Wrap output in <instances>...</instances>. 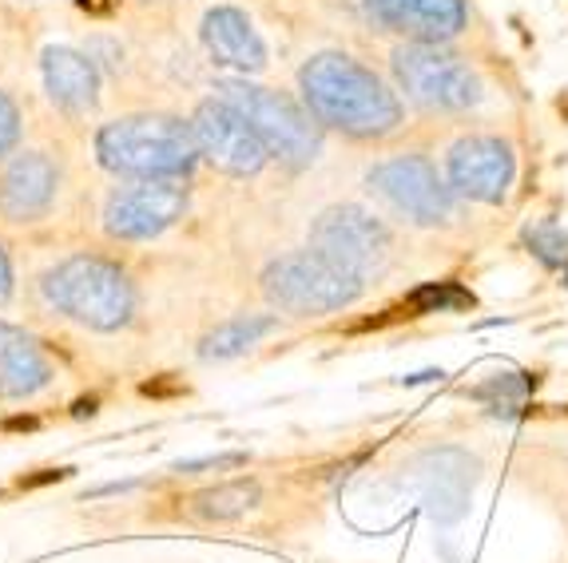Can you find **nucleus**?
Masks as SVG:
<instances>
[{
	"instance_id": "nucleus-11",
	"label": "nucleus",
	"mask_w": 568,
	"mask_h": 563,
	"mask_svg": "<svg viewBox=\"0 0 568 563\" xmlns=\"http://www.w3.org/2000/svg\"><path fill=\"white\" fill-rule=\"evenodd\" d=\"M191 135H195V147H200V160H207L223 175H258L263 163L271 160L263 147V140L255 135V127L227 104V100H207V104L195 108L191 115Z\"/></svg>"
},
{
	"instance_id": "nucleus-7",
	"label": "nucleus",
	"mask_w": 568,
	"mask_h": 563,
	"mask_svg": "<svg viewBox=\"0 0 568 563\" xmlns=\"http://www.w3.org/2000/svg\"><path fill=\"white\" fill-rule=\"evenodd\" d=\"M369 191L386 198L406 223L449 226L457 218V195L426 155H394L366 175Z\"/></svg>"
},
{
	"instance_id": "nucleus-22",
	"label": "nucleus",
	"mask_w": 568,
	"mask_h": 563,
	"mask_svg": "<svg viewBox=\"0 0 568 563\" xmlns=\"http://www.w3.org/2000/svg\"><path fill=\"white\" fill-rule=\"evenodd\" d=\"M246 457H239V452H231V457H207V460H183V464H175V472H200V469H235V464H243Z\"/></svg>"
},
{
	"instance_id": "nucleus-23",
	"label": "nucleus",
	"mask_w": 568,
	"mask_h": 563,
	"mask_svg": "<svg viewBox=\"0 0 568 563\" xmlns=\"http://www.w3.org/2000/svg\"><path fill=\"white\" fill-rule=\"evenodd\" d=\"M12 294V263H9V254L0 250V301H9Z\"/></svg>"
},
{
	"instance_id": "nucleus-20",
	"label": "nucleus",
	"mask_w": 568,
	"mask_h": 563,
	"mask_svg": "<svg viewBox=\"0 0 568 563\" xmlns=\"http://www.w3.org/2000/svg\"><path fill=\"white\" fill-rule=\"evenodd\" d=\"M17 143H20V112H17V104H12L9 95L0 92V160H4V155H12V151H17Z\"/></svg>"
},
{
	"instance_id": "nucleus-14",
	"label": "nucleus",
	"mask_w": 568,
	"mask_h": 563,
	"mask_svg": "<svg viewBox=\"0 0 568 563\" xmlns=\"http://www.w3.org/2000/svg\"><path fill=\"white\" fill-rule=\"evenodd\" d=\"M203 48L219 68H231V72H258L266 64V44L255 32L251 17L235 4H215V9L203 17Z\"/></svg>"
},
{
	"instance_id": "nucleus-17",
	"label": "nucleus",
	"mask_w": 568,
	"mask_h": 563,
	"mask_svg": "<svg viewBox=\"0 0 568 563\" xmlns=\"http://www.w3.org/2000/svg\"><path fill=\"white\" fill-rule=\"evenodd\" d=\"M278 318L275 314H243V318H231L223 326H215L207 338L200 341V357L203 361H227V357H239L246 349H255L266 334H275Z\"/></svg>"
},
{
	"instance_id": "nucleus-5",
	"label": "nucleus",
	"mask_w": 568,
	"mask_h": 563,
	"mask_svg": "<svg viewBox=\"0 0 568 563\" xmlns=\"http://www.w3.org/2000/svg\"><path fill=\"white\" fill-rule=\"evenodd\" d=\"M394 80L406 92L409 104L422 112L462 115L474 112L485 100V84L477 68L465 57H457L449 44H402L389 60Z\"/></svg>"
},
{
	"instance_id": "nucleus-10",
	"label": "nucleus",
	"mask_w": 568,
	"mask_h": 563,
	"mask_svg": "<svg viewBox=\"0 0 568 563\" xmlns=\"http://www.w3.org/2000/svg\"><path fill=\"white\" fill-rule=\"evenodd\" d=\"M446 183L457 198L501 207L517 183V151L501 135H465L446 155Z\"/></svg>"
},
{
	"instance_id": "nucleus-3",
	"label": "nucleus",
	"mask_w": 568,
	"mask_h": 563,
	"mask_svg": "<svg viewBox=\"0 0 568 563\" xmlns=\"http://www.w3.org/2000/svg\"><path fill=\"white\" fill-rule=\"evenodd\" d=\"M44 298L64 318L80 321L88 329H100V334L123 329L135 314L132 278L115 263L95 258V254H77L68 263L52 266L44 274Z\"/></svg>"
},
{
	"instance_id": "nucleus-13",
	"label": "nucleus",
	"mask_w": 568,
	"mask_h": 563,
	"mask_svg": "<svg viewBox=\"0 0 568 563\" xmlns=\"http://www.w3.org/2000/svg\"><path fill=\"white\" fill-rule=\"evenodd\" d=\"M57 163L44 151L12 155V163L0 171V215L9 223H37L48 215L57 198Z\"/></svg>"
},
{
	"instance_id": "nucleus-16",
	"label": "nucleus",
	"mask_w": 568,
	"mask_h": 563,
	"mask_svg": "<svg viewBox=\"0 0 568 563\" xmlns=\"http://www.w3.org/2000/svg\"><path fill=\"white\" fill-rule=\"evenodd\" d=\"M48 381H52V366H48L37 338L0 321V397L24 401V397H37L40 389H48Z\"/></svg>"
},
{
	"instance_id": "nucleus-6",
	"label": "nucleus",
	"mask_w": 568,
	"mask_h": 563,
	"mask_svg": "<svg viewBox=\"0 0 568 563\" xmlns=\"http://www.w3.org/2000/svg\"><path fill=\"white\" fill-rule=\"evenodd\" d=\"M263 294L291 318H323L358 301L362 282L318 250H294L263 270Z\"/></svg>"
},
{
	"instance_id": "nucleus-9",
	"label": "nucleus",
	"mask_w": 568,
	"mask_h": 563,
	"mask_svg": "<svg viewBox=\"0 0 568 563\" xmlns=\"http://www.w3.org/2000/svg\"><path fill=\"white\" fill-rule=\"evenodd\" d=\"M187 211V187L183 178H132L120 187L104 207L108 235L120 243H143L180 223Z\"/></svg>"
},
{
	"instance_id": "nucleus-4",
	"label": "nucleus",
	"mask_w": 568,
	"mask_h": 563,
	"mask_svg": "<svg viewBox=\"0 0 568 563\" xmlns=\"http://www.w3.org/2000/svg\"><path fill=\"white\" fill-rule=\"evenodd\" d=\"M219 100H227L255 127L266 155H275L278 163L298 171L318 160V151H323V123L314 120L311 108H303L294 95L251 84V80H223L219 84Z\"/></svg>"
},
{
	"instance_id": "nucleus-19",
	"label": "nucleus",
	"mask_w": 568,
	"mask_h": 563,
	"mask_svg": "<svg viewBox=\"0 0 568 563\" xmlns=\"http://www.w3.org/2000/svg\"><path fill=\"white\" fill-rule=\"evenodd\" d=\"M529 246L537 250V258H545L549 266L568 263V235L560 231V226H540V231H529Z\"/></svg>"
},
{
	"instance_id": "nucleus-8",
	"label": "nucleus",
	"mask_w": 568,
	"mask_h": 563,
	"mask_svg": "<svg viewBox=\"0 0 568 563\" xmlns=\"http://www.w3.org/2000/svg\"><path fill=\"white\" fill-rule=\"evenodd\" d=\"M389 231L382 218H374L369 211L351 207H326L311 226V250H318L323 258H331L334 266H342L346 274H354L358 282L374 278L389 266Z\"/></svg>"
},
{
	"instance_id": "nucleus-2",
	"label": "nucleus",
	"mask_w": 568,
	"mask_h": 563,
	"mask_svg": "<svg viewBox=\"0 0 568 563\" xmlns=\"http://www.w3.org/2000/svg\"><path fill=\"white\" fill-rule=\"evenodd\" d=\"M95 155L123 178H187L200 163L191 123L175 115H123L100 127Z\"/></svg>"
},
{
	"instance_id": "nucleus-21",
	"label": "nucleus",
	"mask_w": 568,
	"mask_h": 563,
	"mask_svg": "<svg viewBox=\"0 0 568 563\" xmlns=\"http://www.w3.org/2000/svg\"><path fill=\"white\" fill-rule=\"evenodd\" d=\"M417 301H429L434 310H457V306H474V298L465 290H454V286H429V290L417 294Z\"/></svg>"
},
{
	"instance_id": "nucleus-15",
	"label": "nucleus",
	"mask_w": 568,
	"mask_h": 563,
	"mask_svg": "<svg viewBox=\"0 0 568 563\" xmlns=\"http://www.w3.org/2000/svg\"><path fill=\"white\" fill-rule=\"evenodd\" d=\"M40 68H44V88L52 104L64 108L68 115L92 112L95 100H100V72H95V64L84 52L64 44L44 48Z\"/></svg>"
},
{
	"instance_id": "nucleus-12",
	"label": "nucleus",
	"mask_w": 568,
	"mask_h": 563,
	"mask_svg": "<svg viewBox=\"0 0 568 563\" xmlns=\"http://www.w3.org/2000/svg\"><path fill=\"white\" fill-rule=\"evenodd\" d=\"M366 12L386 32H398L409 44H449L469 29L465 0H362Z\"/></svg>"
},
{
	"instance_id": "nucleus-1",
	"label": "nucleus",
	"mask_w": 568,
	"mask_h": 563,
	"mask_svg": "<svg viewBox=\"0 0 568 563\" xmlns=\"http://www.w3.org/2000/svg\"><path fill=\"white\" fill-rule=\"evenodd\" d=\"M298 88L314 120L351 140H382L402 127L398 92L346 52L311 57L298 72Z\"/></svg>"
},
{
	"instance_id": "nucleus-18",
	"label": "nucleus",
	"mask_w": 568,
	"mask_h": 563,
	"mask_svg": "<svg viewBox=\"0 0 568 563\" xmlns=\"http://www.w3.org/2000/svg\"><path fill=\"white\" fill-rule=\"evenodd\" d=\"M258 504V484L255 480H231V484H219L191 500V516L200 520H235L243 512Z\"/></svg>"
}]
</instances>
